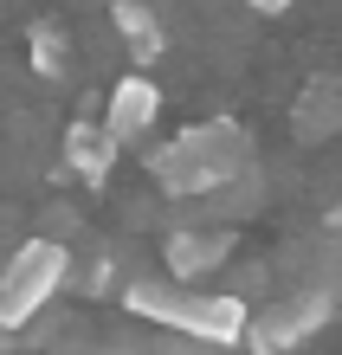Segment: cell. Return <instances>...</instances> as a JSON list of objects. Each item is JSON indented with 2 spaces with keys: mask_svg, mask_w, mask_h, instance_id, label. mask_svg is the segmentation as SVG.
<instances>
[{
  "mask_svg": "<svg viewBox=\"0 0 342 355\" xmlns=\"http://www.w3.org/2000/svg\"><path fill=\"white\" fill-rule=\"evenodd\" d=\"M252 168V142L239 123L213 116V123H194L181 130L175 142L148 149V175L162 181V194H213V187L239 181Z\"/></svg>",
  "mask_w": 342,
  "mask_h": 355,
  "instance_id": "obj_1",
  "label": "cell"
},
{
  "mask_svg": "<svg viewBox=\"0 0 342 355\" xmlns=\"http://www.w3.org/2000/svg\"><path fill=\"white\" fill-rule=\"evenodd\" d=\"M123 310L130 317H148L162 329H181L194 343L232 349L246 336V304L226 297V291H175V284H130L123 291Z\"/></svg>",
  "mask_w": 342,
  "mask_h": 355,
  "instance_id": "obj_2",
  "label": "cell"
},
{
  "mask_svg": "<svg viewBox=\"0 0 342 355\" xmlns=\"http://www.w3.org/2000/svg\"><path fill=\"white\" fill-rule=\"evenodd\" d=\"M65 271H71V259H65L58 239H26L7 259V271H0V329L33 323L39 310L65 291Z\"/></svg>",
  "mask_w": 342,
  "mask_h": 355,
  "instance_id": "obj_3",
  "label": "cell"
},
{
  "mask_svg": "<svg viewBox=\"0 0 342 355\" xmlns=\"http://www.w3.org/2000/svg\"><path fill=\"white\" fill-rule=\"evenodd\" d=\"M323 323H330V297L323 291H297V297H277V304L259 310V317H246L239 343L252 355H291V349H304Z\"/></svg>",
  "mask_w": 342,
  "mask_h": 355,
  "instance_id": "obj_4",
  "label": "cell"
},
{
  "mask_svg": "<svg viewBox=\"0 0 342 355\" xmlns=\"http://www.w3.org/2000/svg\"><path fill=\"white\" fill-rule=\"evenodd\" d=\"M155 116H162V91H155V78L130 71V78L110 91V110H103V136H110V142H136V136L155 130Z\"/></svg>",
  "mask_w": 342,
  "mask_h": 355,
  "instance_id": "obj_5",
  "label": "cell"
},
{
  "mask_svg": "<svg viewBox=\"0 0 342 355\" xmlns=\"http://www.w3.org/2000/svg\"><path fill=\"white\" fill-rule=\"evenodd\" d=\"M110 26L123 33V46H130L136 65H155L162 46H168V33H162V13L148 7V0H110Z\"/></svg>",
  "mask_w": 342,
  "mask_h": 355,
  "instance_id": "obj_6",
  "label": "cell"
},
{
  "mask_svg": "<svg viewBox=\"0 0 342 355\" xmlns=\"http://www.w3.org/2000/svg\"><path fill=\"white\" fill-rule=\"evenodd\" d=\"M226 259H232L226 233H175V239H168V278H181V284L207 278V271L226 265Z\"/></svg>",
  "mask_w": 342,
  "mask_h": 355,
  "instance_id": "obj_7",
  "label": "cell"
},
{
  "mask_svg": "<svg viewBox=\"0 0 342 355\" xmlns=\"http://www.w3.org/2000/svg\"><path fill=\"white\" fill-rule=\"evenodd\" d=\"M291 123H297V136H304V142L336 136L342 130V78H310V91L297 97Z\"/></svg>",
  "mask_w": 342,
  "mask_h": 355,
  "instance_id": "obj_8",
  "label": "cell"
},
{
  "mask_svg": "<svg viewBox=\"0 0 342 355\" xmlns=\"http://www.w3.org/2000/svg\"><path fill=\"white\" fill-rule=\"evenodd\" d=\"M65 162H71L78 181L103 187V175L117 168V142L103 136V123H71V130H65Z\"/></svg>",
  "mask_w": 342,
  "mask_h": 355,
  "instance_id": "obj_9",
  "label": "cell"
},
{
  "mask_svg": "<svg viewBox=\"0 0 342 355\" xmlns=\"http://www.w3.org/2000/svg\"><path fill=\"white\" fill-rule=\"evenodd\" d=\"M33 71L39 78H58V71H65V33H58L52 19H39V26H33Z\"/></svg>",
  "mask_w": 342,
  "mask_h": 355,
  "instance_id": "obj_10",
  "label": "cell"
},
{
  "mask_svg": "<svg viewBox=\"0 0 342 355\" xmlns=\"http://www.w3.org/2000/svg\"><path fill=\"white\" fill-rule=\"evenodd\" d=\"M246 7H252V13H265V19H277V13H291L297 0H246Z\"/></svg>",
  "mask_w": 342,
  "mask_h": 355,
  "instance_id": "obj_11",
  "label": "cell"
},
{
  "mask_svg": "<svg viewBox=\"0 0 342 355\" xmlns=\"http://www.w3.org/2000/svg\"><path fill=\"white\" fill-rule=\"evenodd\" d=\"M330 226H336V233H342V200H336V207H330Z\"/></svg>",
  "mask_w": 342,
  "mask_h": 355,
  "instance_id": "obj_12",
  "label": "cell"
}]
</instances>
